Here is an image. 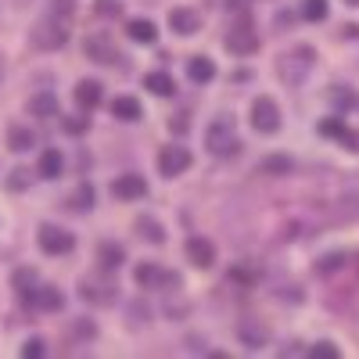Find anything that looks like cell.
I'll return each instance as SVG.
<instances>
[{
	"label": "cell",
	"mask_w": 359,
	"mask_h": 359,
	"mask_svg": "<svg viewBox=\"0 0 359 359\" xmlns=\"http://www.w3.org/2000/svg\"><path fill=\"white\" fill-rule=\"evenodd\" d=\"M137 226H140V237H144V241H151V245H162V241H165V230H162L151 216H140Z\"/></svg>",
	"instance_id": "26"
},
{
	"label": "cell",
	"mask_w": 359,
	"mask_h": 359,
	"mask_svg": "<svg viewBox=\"0 0 359 359\" xmlns=\"http://www.w3.org/2000/svg\"><path fill=\"white\" fill-rule=\"evenodd\" d=\"M79 294L86 298V302H94V306H108V302H115V284L111 280H97V277H86Z\"/></svg>",
	"instance_id": "9"
},
{
	"label": "cell",
	"mask_w": 359,
	"mask_h": 359,
	"mask_svg": "<svg viewBox=\"0 0 359 359\" xmlns=\"http://www.w3.org/2000/svg\"><path fill=\"white\" fill-rule=\"evenodd\" d=\"M69 208L90 212V208H94V187H90V184H79V191H72V198H69Z\"/></svg>",
	"instance_id": "27"
},
{
	"label": "cell",
	"mask_w": 359,
	"mask_h": 359,
	"mask_svg": "<svg viewBox=\"0 0 359 359\" xmlns=\"http://www.w3.org/2000/svg\"><path fill=\"white\" fill-rule=\"evenodd\" d=\"M309 355H313V359H338V348H334L331 341H320V345L309 348Z\"/></svg>",
	"instance_id": "32"
},
{
	"label": "cell",
	"mask_w": 359,
	"mask_h": 359,
	"mask_svg": "<svg viewBox=\"0 0 359 359\" xmlns=\"http://www.w3.org/2000/svg\"><path fill=\"white\" fill-rule=\"evenodd\" d=\"M65 40H69V29L62 18L47 15L33 25V47H40V50H57V47H65Z\"/></svg>",
	"instance_id": "3"
},
{
	"label": "cell",
	"mask_w": 359,
	"mask_h": 359,
	"mask_svg": "<svg viewBox=\"0 0 359 359\" xmlns=\"http://www.w3.org/2000/svg\"><path fill=\"white\" fill-rule=\"evenodd\" d=\"M111 111H115V118H123V123H137V118L144 115V108H140L137 97H115L111 101Z\"/></svg>",
	"instance_id": "19"
},
{
	"label": "cell",
	"mask_w": 359,
	"mask_h": 359,
	"mask_svg": "<svg viewBox=\"0 0 359 359\" xmlns=\"http://www.w3.org/2000/svg\"><path fill=\"white\" fill-rule=\"evenodd\" d=\"M65 133H72V137H79V133H86V126H90V118L86 115H79V118H65Z\"/></svg>",
	"instance_id": "33"
},
{
	"label": "cell",
	"mask_w": 359,
	"mask_h": 359,
	"mask_svg": "<svg viewBox=\"0 0 359 359\" xmlns=\"http://www.w3.org/2000/svg\"><path fill=\"white\" fill-rule=\"evenodd\" d=\"M341 140H345V147H348V151H359V133H352V130H348Z\"/></svg>",
	"instance_id": "40"
},
{
	"label": "cell",
	"mask_w": 359,
	"mask_h": 359,
	"mask_svg": "<svg viewBox=\"0 0 359 359\" xmlns=\"http://www.w3.org/2000/svg\"><path fill=\"white\" fill-rule=\"evenodd\" d=\"M86 54L94 57L97 65H115V57H118V50H115V43L108 36H90L86 40Z\"/></svg>",
	"instance_id": "13"
},
{
	"label": "cell",
	"mask_w": 359,
	"mask_h": 359,
	"mask_svg": "<svg viewBox=\"0 0 359 359\" xmlns=\"http://www.w3.org/2000/svg\"><path fill=\"white\" fill-rule=\"evenodd\" d=\"M62 169H65L62 151H54V147H47V151L40 155V176H43V180H57V176H62Z\"/></svg>",
	"instance_id": "20"
},
{
	"label": "cell",
	"mask_w": 359,
	"mask_h": 359,
	"mask_svg": "<svg viewBox=\"0 0 359 359\" xmlns=\"http://www.w3.org/2000/svg\"><path fill=\"white\" fill-rule=\"evenodd\" d=\"M0 79H4V57H0Z\"/></svg>",
	"instance_id": "42"
},
{
	"label": "cell",
	"mask_w": 359,
	"mask_h": 359,
	"mask_svg": "<svg viewBox=\"0 0 359 359\" xmlns=\"http://www.w3.org/2000/svg\"><path fill=\"white\" fill-rule=\"evenodd\" d=\"M205 144H208V151L219 155V158L233 155V151H237V126H233V115H219L216 123L208 126Z\"/></svg>",
	"instance_id": "2"
},
{
	"label": "cell",
	"mask_w": 359,
	"mask_h": 359,
	"mask_svg": "<svg viewBox=\"0 0 359 359\" xmlns=\"http://www.w3.org/2000/svg\"><path fill=\"white\" fill-rule=\"evenodd\" d=\"M36 287H40V277H36V269H18V273H15V291H18V298H22L25 306L33 302Z\"/></svg>",
	"instance_id": "16"
},
{
	"label": "cell",
	"mask_w": 359,
	"mask_h": 359,
	"mask_svg": "<svg viewBox=\"0 0 359 359\" xmlns=\"http://www.w3.org/2000/svg\"><path fill=\"white\" fill-rule=\"evenodd\" d=\"M97 15H118V4H115V0H101V4H97Z\"/></svg>",
	"instance_id": "37"
},
{
	"label": "cell",
	"mask_w": 359,
	"mask_h": 359,
	"mask_svg": "<svg viewBox=\"0 0 359 359\" xmlns=\"http://www.w3.org/2000/svg\"><path fill=\"white\" fill-rule=\"evenodd\" d=\"M123 259H126L123 245H115V241H104V245H97V262H101L104 269H115V266H123Z\"/></svg>",
	"instance_id": "21"
},
{
	"label": "cell",
	"mask_w": 359,
	"mask_h": 359,
	"mask_svg": "<svg viewBox=\"0 0 359 359\" xmlns=\"http://www.w3.org/2000/svg\"><path fill=\"white\" fill-rule=\"evenodd\" d=\"M313 47H298V50H291V54H280L277 57V76L287 83V86H298L306 79V72L313 69Z\"/></svg>",
	"instance_id": "1"
},
{
	"label": "cell",
	"mask_w": 359,
	"mask_h": 359,
	"mask_svg": "<svg viewBox=\"0 0 359 359\" xmlns=\"http://www.w3.org/2000/svg\"><path fill=\"white\" fill-rule=\"evenodd\" d=\"M345 4H352V8H359V0H345Z\"/></svg>",
	"instance_id": "43"
},
{
	"label": "cell",
	"mask_w": 359,
	"mask_h": 359,
	"mask_svg": "<svg viewBox=\"0 0 359 359\" xmlns=\"http://www.w3.org/2000/svg\"><path fill=\"white\" fill-rule=\"evenodd\" d=\"M184 252H187V259H191L198 269L212 266V259H216V248H212V241H205V237H187Z\"/></svg>",
	"instance_id": "11"
},
{
	"label": "cell",
	"mask_w": 359,
	"mask_h": 359,
	"mask_svg": "<svg viewBox=\"0 0 359 359\" xmlns=\"http://www.w3.org/2000/svg\"><path fill=\"white\" fill-rule=\"evenodd\" d=\"M172 130H176V133H184V130H187V111H176V118H172Z\"/></svg>",
	"instance_id": "39"
},
{
	"label": "cell",
	"mask_w": 359,
	"mask_h": 359,
	"mask_svg": "<svg viewBox=\"0 0 359 359\" xmlns=\"http://www.w3.org/2000/svg\"><path fill=\"white\" fill-rule=\"evenodd\" d=\"M226 4H230V8H241V4H245V0H226Z\"/></svg>",
	"instance_id": "41"
},
{
	"label": "cell",
	"mask_w": 359,
	"mask_h": 359,
	"mask_svg": "<svg viewBox=\"0 0 359 359\" xmlns=\"http://www.w3.org/2000/svg\"><path fill=\"white\" fill-rule=\"evenodd\" d=\"M36 241H40V248H43L47 255H69V252L76 248V237H72L69 230H62V226H40Z\"/></svg>",
	"instance_id": "6"
},
{
	"label": "cell",
	"mask_w": 359,
	"mask_h": 359,
	"mask_svg": "<svg viewBox=\"0 0 359 359\" xmlns=\"http://www.w3.org/2000/svg\"><path fill=\"white\" fill-rule=\"evenodd\" d=\"M8 187L11 191H25L29 187V169H15V176L8 180Z\"/></svg>",
	"instance_id": "34"
},
{
	"label": "cell",
	"mask_w": 359,
	"mask_h": 359,
	"mask_svg": "<svg viewBox=\"0 0 359 359\" xmlns=\"http://www.w3.org/2000/svg\"><path fill=\"white\" fill-rule=\"evenodd\" d=\"M33 144H36L33 130H25V126H11L8 130V147H11V151H29Z\"/></svg>",
	"instance_id": "23"
},
{
	"label": "cell",
	"mask_w": 359,
	"mask_h": 359,
	"mask_svg": "<svg viewBox=\"0 0 359 359\" xmlns=\"http://www.w3.org/2000/svg\"><path fill=\"white\" fill-rule=\"evenodd\" d=\"M248 115H252V126L259 133H277L280 130V104L273 97H255Z\"/></svg>",
	"instance_id": "4"
},
{
	"label": "cell",
	"mask_w": 359,
	"mask_h": 359,
	"mask_svg": "<svg viewBox=\"0 0 359 359\" xmlns=\"http://www.w3.org/2000/svg\"><path fill=\"white\" fill-rule=\"evenodd\" d=\"M226 50L237 54V57H248V54L259 50V36H255L252 22H237L233 29H226Z\"/></svg>",
	"instance_id": "5"
},
{
	"label": "cell",
	"mask_w": 359,
	"mask_h": 359,
	"mask_svg": "<svg viewBox=\"0 0 359 359\" xmlns=\"http://www.w3.org/2000/svg\"><path fill=\"white\" fill-rule=\"evenodd\" d=\"M341 205H345V212H348V216H359V194H348Z\"/></svg>",
	"instance_id": "38"
},
{
	"label": "cell",
	"mask_w": 359,
	"mask_h": 359,
	"mask_svg": "<svg viewBox=\"0 0 359 359\" xmlns=\"http://www.w3.org/2000/svg\"><path fill=\"white\" fill-rule=\"evenodd\" d=\"M101 97H104V90H101V83L97 79H83V83H76V104L79 108H97L101 104Z\"/></svg>",
	"instance_id": "15"
},
{
	"label": "cell",
	"mask_w": 359,
	"mask_h": 359,
	"mask_svg": "<svg viewBox=\"0 0 359 359\" xmlns=\"http://www.w3.org/2000/svg\"><path fill=\"white\" fill-rule=\"evenodd\" d=\"M65 306V294L57 291L54 284H40L36 294H33V302H29V309H43V313H57Z\"/></svg>",
	"instance_id": "10"
},
{
	"label": "cell",
	"mask_w": 359,
	"mask_h": 359,
	"mask_svg": "<svg viewBox=\"0 0 359 359\" xmlns=\"http://www.w3.org/2000/svg\"><path fill=\"white\" fill-rule=\"evenodd\" d=\"M187 76H191L194 83H212V79H216V65L208 62L205 54H198V57H191V62H187Z\"/></svg>",
	"instance_id": "17"
},
{
	"label": "cell",
	"mask_w": 359,
	"mask_h": 359,
	"mask_svg": "<svg viewBox=\"0 0 359 359\" xmlns=\"http://www.w3.org/2000/svg\"><path fill=\"white\" fill-rule=\"evenodd\" d=\"M302 18L306 22H323L327 18V0H302Z\"/></svg>",
	"instance_id": "28"
},
{
	"label": "cell",
	"mask_w": 359,
	"mask_h": 359,
	"mask_svg": "<svg viewBox=\"0 0 359 359\" xmlns=\"http://www.w3.org/2000/svg\"><path fill=\"white\" fill-rule=\"evenodd\" d=\"M22 355H25V359H40V355H47V345H43L40 338H29L25 348H22Z\"/></svg>",
	"instance_id": "31"
},
{
	"label": "cell",
	"mask_w": 359,
	"mask_h": 359,
	"mask_svg": "<svg viewBox=\"0 0 359 359\" xmlns=\"http://www.w3.org/2000/svg\"><path fill=\"white\" fill-rule=\"evenodd\" d=\"M262 169H266V172H277V176H284V172L291 169V158H284V155H269V158L262 162Z\"/></svg>",
	"instance_id": "30"
},
{
	"label": "cell",
	"mask_w": 359,
	"mask_h": 359,
	"mask_svg": "<svg viewBox=\"0 0 359 359\" xmlns=\"http://www.w3.org/2000/svg\"><path fill=\"white\" fill-rule=\"evenodd\" d=\"M126 33H130V40H137V43H155V25L147 22V18H133L130 25H126Z\"/></svg>",
	"instance_id": "22"
},
{
	"label": "cell",
	"mask_w": 359,
	"mask_h": 359,
	"mask_svg": "<svg viewBox=\"0 0 359 359\" xmlns=\"http://www.w3.org/2000/svg\"><path fill=\"white\" fill-rule=\"evenodd\" d=\"M137 280H140L144 287H158V291H162V284H169V287L180 284V277L169 273V269H162V266H140V269H137Z\"/></svg>",
	"instance_id": "12"
},
{
	"label": "cell",
	"mask_w": 359,
	"mask_h": 359,
	"mask_svg": "<svg viewBox=\"0 0 359 359\" xmlns=\"http://www.w3.org/2000/svg\"><path fill=\"white\" fill-rule=\"evenodd\" d=\"M158 169H162V176L187 172L191 169V151H187L184 144H165L162 151H158Z\"/></svg>",
	"instance_id": "7"
},
{
	"label": "cell",
	"mask_w": 359,
	"mask_h": 359,
	"mask_svg": "<svg viewBox=\"0 0 359 359\" xmlns=\"http://www.w3.org/2000/svg\"><path fill=\"white\" fill-rule=\"evenodd\" d=\"M111 194L118 201H137L147 194V180L140 172H123V176H115V184H111Z\"/></svg>",
	"instance_id": "8"
},
{
	"label": "cell",
	"mask_w": 359,
	"mask_h": 359,
	"mask_svg": "<svg viewBox=\"0 0 359 359\" xmlns=\"http://www.w3.org/2000/svg\"><path fill=\"white\" fill-rule=\"evenodd\" d=\"M320 133H323V137H338V140H341V137L348 133V126H345V118H341V115H334V118H323V123H320Z\"/></svg>",
	"instance_id": "29"
},
{
	"label": "cell",
	"mask_w": 359,
	"mask_h": 359,
	"mask_svg": "<svg viewBox=\"0 0 359 359\" xmlns=\"http://www.w3.org/2000/svg\"><path fill=\"white\" fill-rule=\"evenodd\" d=\"M50 15L65 22V18L72 15V4H69V0H54V4H50Z\"/></svg>",
	"instance_id": "35"
},
{
	"label": "cell",
	"mask_w": 359,
	"mask_h": 359,
	"mask_svg": "<svg viewBox=\"0 0 359 359\" xmlns=\"http://www.w3.org/2000/svg\"><path fill=\"white\" fill-rule=\"evenodd\" d=\"M169 25H172V33H180V36H194L198 25H201V18H198V11H191V8H176V11L169 15Z\"/></svg>",
	"instance_id": "14"
},
{
	"label": "cell",
	"mask_w": 359,
	"mask_h": 359,
	"mask_svg": "<svg viewBox=\"0 0 359 359\" xmlns=\"http://www.w3.org/2000/svg\"><path fill=\"white\" fill-rule=\"evenodd\" d=\"M338 266H341V255H323V262H320L323 273H331V269H338Z\"/></svg>",
	"instance_id": "36"
},
{
	"label": "cell",
	"mask_w": 359,
	"mask_h": 359,
	"mask_svg": "<svg viewBox=\"0 0 359 359\" xmlns=\"http://www.w3.org/2000/svg\"><path fill=\"white\" fill-rule=\"evenodd\" d=\"M144 86L151 90V94H158V97H172V90H176V86H172V79H169L165 72H151V76L144 79Z\"/></svg>",
	"instance_id": "25"
},
{
	"label": "cell",
	"mask_w": 359,
	"mask_h": 359,
	"mask_svg": "<svg viewBox=\"0 0 359 359\" xmlns=\"http://www.w3.org/2000/svg\"><path fill=\"white\" fill-rule=\"evenodd\" d=\"M237 334H241V341H245L248 348H262V345H266V327H262L259 320H245L241 327H237Z\"/></svg>",
	"instance_id": "18"
},
{
	"label": "cell",
	"mask_w": 359,
	"mask_h": 359,
	"mask_svg": "<svg viewBox=\"0 0 359 359\" xmlns=\"http://www.w3.org/2000/svg\"><path fill=\"white\" fill-rule=\"evenodd\" d=\"M29 111H33L36 118H50V115H57V97L54 94H36L33 101H29Z\"/></svg>",
	"instance_id": "24"
}]
</instances>
